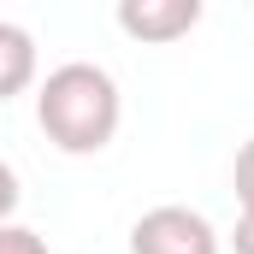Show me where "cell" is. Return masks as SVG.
I'll use <instances>...</instances> for the list:
<instances>
[{
  "label": "cell",
  "instance_id": "1",
  "mask_svg": "<svg viewBox=\"0 0 254 254\" xmlns=\"http://www.w3.org/2000/svg\"><path fill=\"white\" fill-rule=\"evenodd\" d=\"M36 125L71 160H89V154L113 148V136L125 125V95H119L113 71L95 65V60L54 65L36 83Z\"/></svg>",
  "mask_w": 254,
  "mask_h": 254
},
{
  "label": "cell",
  "instance_id": "2",
  "mask_svg": "<svg viewBox=\"0 0 254 254\" xmlns=\"http://www.w3.org/2000/svg\"><path fill=\"white\" fill-rule=\"evenodd\" d=\"M130 254H225V237L213 231L207 213L166 201L130 225Z\"/></svg>",
  "mask_w": 254,
  "mask_h": 254
},
{
  "label": "cell",
  "instance_id": "3",
  "mask_svg": "<svg viewBox=\"0 0 254 254\" xmlns=\"http://www.w3.org/2000/svg\"><path fill=\"white\" fill-rule=\"evenodd\" d=\"M119 30L142 48H172L201 24V0H119Z\"/></svg>",
  "mask_w": 254,
  "mask_h": 254
},
{
  "label": "cell",
  "instance_id": "4",
  "mask_svg": "<svg viewBox=\"0 0 254 254\" xmlns=\"http://www.w3.org/2000/svg\"><path fill=\"white\" fill-rule=\"evenodd\" d=\"M42 83V54H36V36L12 18H0V107L30 95Z\"/></svg>",
  "mask_w": 254,
  "mask_h": 254
},
{
  "label": "cell",
  "instance_id": "5",
  "mask_svg": "<svg viewBox=\"0 0 254 254\" xmlns=\"http://www.w3.org/2000/svg\"><path fill=\"white\" fill-rule=\"evenodd\" d=\"M231 190H237V207L254 213V136L237 148V166H231Z\"/></svg>",
  "mask_w": 254,
  "mask_h": 254
},
{
  "label": "cell",
  "instance_id": "6",
  "mask_svg": "<svg viewBox=\"0 0 254 254\" xmlns=\"http://www.w3.org/2000/svg\"><path fill=\"white\" fill-rule=\"evenodd\" d=\"M0 254H48V237L30 231V225H18V219H6L0 225Z\"/></svg>",
  "mask_w": 254,
  "mask_h": 254
},
{
  "label": "cell",
  "instance_id": "7",
  "mask_svg": "<svg viewBox=\"0 0 254 254\" xmlns=\"http://www.w3.org/2000/svg\"><path fill=\"white\" fill-rule=\"evenodd\" d=\"M18 201H24V184H18V172H12V166L0 160V225H6L12 213H18Z\"/></svg>",
  "mask_w": 254,
  "mask_h": 254
},
{
  "label": "cell",
  "instance_id": "8",
  "mask_svg": "<svg viewBox=\"0 0 254 254\" xmlns=\"http://www.w3.org/2000/svg\"><path fill=\"white\" fill-rule=\"evenodd\" d=\"M231 254H254V213H237V225H231Z\"/></svg>",
  "mask_w": 254,
  "mask_h": 254
}]
</instances>
